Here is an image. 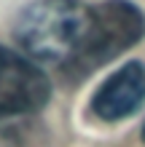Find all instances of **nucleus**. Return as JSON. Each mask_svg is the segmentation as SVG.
<instances>
[{
  "instance_id": "1",
  "label": "nucleus",
  "mask_w": 145,
  "mask_h": 147,
  "mask_svg": "<svg viewBox=\"0 0 145 147\" xmlns=\"http://www.w3.org/2000/svg\"><path fill=\"white\" fill-rule=\"evenodd\" d=\"M91 19L81 0H35L14 22V38L32 62L67 67L75 62Z\"/></svg>"
},
{
  "instance_id": "4",
  "label": "nucleus",
  "mask_w": 145,
  "mask_h": 147,
  "mask_svg": "<svg viewBox=\"0 0 145 147\" xmlns=\"http://www.w3.org/2000/svg\"><path fill=\"white\" fill-rule=\"evenodd\" d=\"M145 102V64L129 62L94 91L91 112L102 120H121Z\"/></svg>"
},
{
  "instance_id": "5",
  "label": "nucleus",
  "mask_w": 145,
  "mask_h": 147,
  "mask_svg": "<svg viewBox=\"0 0 145 147\" xmlns=\"http://www.w3.org/2000/svg\"><path fill=\"white\" fill-rule=\"evenodd\" d=\"M0 147H19V142H16V134L8 131V128H0Z\"/></svg>"
},
{
  "instance_id": "3",
  "label": "nucleus",
  "mask_w": 145,
  "mask_h": 147,
  "mask_svg": "<svg viewBox=\"0 0 145 147\" xmlns=\"http://www.w3.org/2000/svg\"><path fill=\"white\" fill-rule=\"evenodd\" d=\"M48 96L51 83L30 56L0 48V120L38 112Z\"/></svg>"
},
{
  "instance_id": "6",
  "label": "nucleus",
  "mask_w": 145,
  "mask_h": 147,
  "mask_svg": "<svg viewBox=\"0 0 145 147\" xmlns=\"http://www.w3.org/2000/svg\"><path fill=\"white\" fill-rule=\"evenodd\" d=\"M142 139H145V126H142Z\"/></svg>"
},
{
  "instance_id": "2",
  "label": "nucleus",
  "mask_w": 145,
  "mask_h": 147,
  "mask_svg": "<svg viewBox=\"0 0 145 147\" xmlns=\"http://www.w3.org/2000/svg\"><path fill=\"white\" fill-rule=\"evenodd\" d=\"M145 35V16L129 0H108L91 8L89 30L83 38V46L70 64V72L83 75L97 70L105 62L116 59L126 48L137 46Z\"/></svg>"
}]
</instances>
